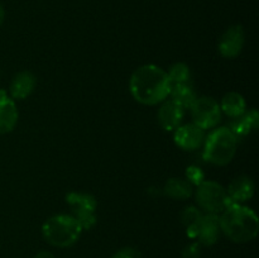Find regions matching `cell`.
Wrapping results in <instances>:
<instances>
[{
	"label": "cell",
	"mask_w": 259,
	"mask_h": 258,
	"mask_svg": "<svg viewBox=\"0 0 259 258\" xmlns=\"http://www.w3.org/2000/svg\"><path fill=\"white\" fill-rule=\"evenodd\" d=\"M37 78L30 71H20L13 77L9 86V96L13 100H24L34 91Z\"/></svg>",
	"instance_id": "13"
},
{
	"label": "cell",
	"mask_w": 259,
	"mask_h": 258,
	"mask_svg": "<svg viewBox=\"0 0 259 258\" xmlns=\"http://www.w3.org/2000/svg\"><path fill=\"white\" fill-rule=\"evenodd\" d=\"M220 229L219 215L217 214H206L202 215L199 225H197L196 238L199 243L202 245H214L219 240Z\"/></svg>",
	"instance_id": "12"
},
{
	"label": "cell",
	"mask_w": 259,
	"mask_h": 258,
	"mask_svg": "<svg viewBox=\"0 0 259 258\" xmlns=\"http://www.w3.org/2000/svg\"><path fill=\"white\" fill-rule=\"evenodd\" d=\"M4 19H5V9L4 7H3L2 3H0V27H2V24L4 23Z\"/></svg>",
	"instance_id": "25"
},
{
	"label": "cell",
	"mask_w": 259,
	"mask_h": 258,
	"mask_svg": "<svg viewBox=\"0 0 259 258\" xmlns=\"http://www.w3.org/2000/svg\"><path fill=\"white\" fill-rule=\"evenodd\" d=\"M200 254H201L200 243H192L185 248L182 252V258H200Z\"/></svg>",
	"instance_id": "22"
},
{
	"label": "cell",
	"mask_w": 259,
	"mask_h": 258,
	"mask_svg": "<svg viewBox=\"0 0 259 258\" xmlns=\"http://www.w3.org/2000/svg\"><path fill=\"white\" fill-rule=\"evenodd\" d=\"M111 258H141V253H139L136 248L125 247L121 248L120 250H118Z\"/></svg>",
	"instance_id": "23"
},
{
	"label": "cell",
	"mask_w": 259,
	"mask_h": 258,
	"mask_svg": "<svg viewBox=\"0 0 259 258\" xmlns=\"http://www.w3.org/2000/svg\"><path fill=\"white\" fill-rule=\"evenodd\" d=\"M185 109L172 99L164 100L158 110L159 125L167 132L176 131L182 123Z\"/></svg>",
	"instance_id": "10"
},
{
	"label": "cell",
	"mask_w": 259,
	"mask_h": 258,
	"mask_svg": "<svg viewBox=\"0 0 259 258\" xmlns=\"http://www.w3.org/2000/svg\"><path fill=\"white\" fill-rule=\"evenodd\" d=\"M220 109H222V111H224L225 115L235 119L245 113L247 104H245L243 95L233 91V93H228L223 96L222 103H220Z\"/></svg>",
	"instance_id": "15"
},
{
	"label": "cell",
	"mask_w": 259,
	"mask_h": 258,
	"mask_svg": "<svg viewBox=\"0 0 259 258\" xmlns=\"http://www.w3.org/2000/svg\"><path fill=\"white\" fill-rule=\"evenodd\" d=\"M187 181L191 185H196L199 186L202 181H204V172L196 166H190L186 171Z\"/></svg>",
	"instance_id": "21"
},
{
	"label": "cell",
	"mask_w": 259,
	"mask_h": 258,
	"mask_svg": "<svg viewBox=\"0 0 259 258\" xmlns=\"http://www.w3.org/2000/svg\"><path fill=\"white\" fill-rule=\"evenodd\" d=\"M66 201L71 210V215L80 223L82 229H91L96 223V199L86 192H68Z\"/></svg>",
	"instance_id": "6"
},
{
	"label": "cell",
	"mask_w": 259,
	"mask_h": 258,
	"mask_svg": "<svg viewBox=\"0 0 259 258\" xmlns=\"http://www.w3.org/2000/svg\"><path fill=\"white\" fill-rule=\"evenodd\" d=\"M220 229L235 243H248L255 239L259 230L257 214L250 207L232 202L219 217Z\"/></svg>",
	"instance_id": "2"
},
{
	"label": "cell",
	"mask_w": 259,
	"mask_h": 258,
	"mask_svg": "<svg viewBox=\"0 0 259 258\" xmlns=\"http://www.w3.org/2000/svg\"><path fill=\"white\" fill-rule=\"evenodd\" d=\"M34 258H56V257L51 252H47V250H42V252L37 253V254L34 255Z\"/></svg>",
	"instance_id": "24"
},
{
	"label": "cell",
	"mask_w": 259,
	"mask_h": 258,
	"mask_svg": "<svg viewBox=\"0 0 259 258\" xmlns=\"http://www.w3.org/2000/svg\"><path fill=\"white\" fill-rule=\"evenodd\" d=\"M19 118L15 101L5 90H0V134L10 133Z\"/></svg>",
	"instance_id": "11"
},
{
	"label": "cell",
	"mask_w": 259,
	"mask_h": 258,
	"mask_svg": "<svg viewBox=\"0 0 259 258\" xmlns=\"http://www.w3.org/2000/svg\"><path fill=\"white\" fill-rule=\"evenodd\" d=\"M254 182L248 176H238L233 180L228 186L227 192L229 195V199L235 204H242L248 201L254 195Z\"/></svg>",
	"instance_id": "14"
},
{
	"label": "cell",
	"mask_w": 259,
	"mask_h": 258,
	"mask_svg": "<svg viewBox=\"0 0 259 258\" xmlns=\"http://www.w3.org/2000/svg\"><path fill=\"white\" fill-rule=\"evenodd\" d=\"M129 90L138 103L157 105L169 96L171 81L163 68L156 65H143L132 73Z\"/></svg>",
	"instance_id": "1"
},
{
	"label": "cell",
	"mask_w": 259,
	"mask_h": 258,
	"mask_svg": "<svg viewBox=\"0 0 259 258\" xmlns=\"http://www.w3.org/2000/svg\"><path fill=\"white\" fill-rule=\"evenodd\" d=\"M205 131L196 124L190 123L180 125L175 131V143L177 147H180L184 151H195L200 148L204 144L205 141Z\"/></svg>",
	"instance_id": "9"
},
{
	"label": "cell",
	"mask_w": 259,
	"mask_h": 258,
	"mask_svg": "<svg viewBox=\"0 0 259 258\" xmlns=\"http://www.w3.org/2000/svg\"><path fill=\"white\" fill-rule=\"evenodd\" d=\"M258 125L259 114L255 109H252L250 111H245L243 115L235 118L229 129L238 137L249 134L252 131H255L258 128Z\"/></svg>",
	"instance_id": "16"
},
{
	"label": "cell",
	"mask_w": 259,
	"mask_h": 258,
	"mask_svg": "<svg viewBox=\"0 0 259 258\" xmlns=\"http://www.w3.org/2000/svg\"><path fill=\"white\" fill-rule=\"evenodd\" d=\"M190 110L192 123L204 131L215 128L222 119V109L219 103L210 96L196 98L194 104L190 106Z\"/></svg>",
	"instance_id": "7"
},
{
	"label": "cell",
	"mask_w": 259,
	"mask_h": 258,
	"mask_svg": "<svg viewBox=\"0 0 259 258\" xmlns=\"http://www.w3.org/2000/svg\"><path fill=\"white\" fill-rule=\"evenodd\" d=\"M196 202L206 214H222L230 204L227 189L215 181H202L196 190Z\"/></svg>",
	"instance_id": "5"
},
{
	"label": "cell",
	"mask_w": 259,
	"mask_h": 258,
	"mask_svg": "<svg viewBox=\"0 0 259 258\" xmlns=\"http://www.w3.org/2000/svg\"><path fill=\"white\" fill-rule=\"evenodd\" d=\"M167 75L171 81V86L176 83H191V71L189 66L184 62H177L171 66Z\"/></svg>",
	"instance_id": "20"
},
{
	"label": "cell",
	"mask_w": 259,
	"mask_h": 258,
	"mask_svg": "<svg viewBox=\"0 0 259 258\" xmlns=\"http://www.w3.org/2000/svg\"><path fill=\"white\" fill-rule=\"evenodd\" d=\"M202 214L199 209L195 206H187L186 209L182 211L181 220L185 224L187 230V235L190 238H196L197 233V225H199L200 220H201Z\"/></svg>",
	"instance_id": "19"
},
{
	"label": "cell",
	"mask_w": 259,
	"mask_h": 258,
	"mask_svg": "<svg viewBox=\"0 0 259 258\" xmlns=\"http://www.w3.org/2000/svg\"><path fill=\"white\" fill-rule=\"evenodd\" d=\"M237 136L229 128H217L204 141V158L215 166H225L237 153Z\"/></svg>",
	"instance_id": "4"
},
{
	"label": "cell",
	"mask_w": 259,
	"mask_h": 258,
	"mask_svg": "<svg viewBox=\"0 0 259 258\" xmlns=\"http://www.w3.org/2000/svg\"><path fill=\"white\" fill-rule=\"evenodd\" d=\"M169 96L174 101L184 109H190V106L196 100V93L194 90L192 83H176L171 86Z\"/></svg>",
	"instance_id": "17"
},
{
	"label": "cell",
	"mask_w": 259,
	"mask_h": 258,
	"mask_svg": "<svg viewBox=\"0 0 259 258\" xmlns=\"http://www.w3.org/2000/svg\"><path fill=\"white\" fill-rule=\"evenodd\" d=\"M245 43V33L240 24L232 25L222 34L218 45L220 55L225 58H235L242 53Z\"/></svg>",
	"instance_id": "8"
},
{
	"label": "cell",
	"mask_w": 259,
	"mask_h": 258,
	"mask_svg": "<svg viewBox=\"0 0 259 258\" xmlns=\"http://www.w3.org/2000/svg\"><path fill=\"white\" fill-rule=\"evenodd\" d=\"M164 194L174 200H186L192 195V185L184 179H169L164 185Z\"/></svg>",
	"instance_id": "18"
},
{
	"label": "cell",
	"mask_w": 259,
	"mask_h": 258,
	"mask_svg": "<svg viewBox=\"0 0 259 258\" xmlns=\"http://www.w3.org/2000/svg\"><path fill=\"white\" fill-rule=\"evenodd\" d=\"M80 223L71 214H58L48 218L42 227V235L48 244L68 248L75 244L82 233Z\"/></svg>",
	"instance_id": "3"
}]
</instances>
